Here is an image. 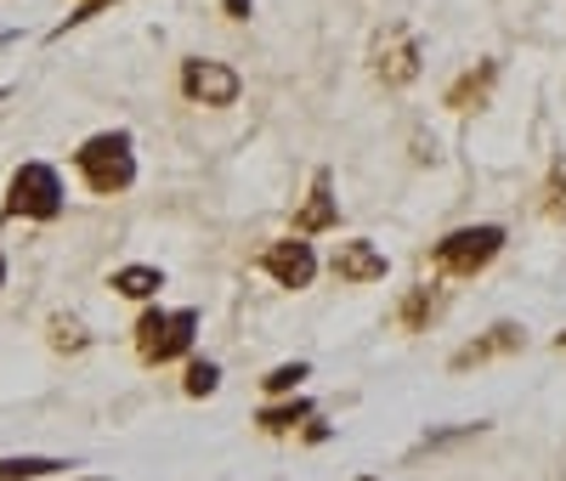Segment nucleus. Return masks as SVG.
Segmentation results:
<instances>
[{"mask_svg":"<svg viewBox=\"0 0 566 481\" xmlns=\"http://www.w3.org/2000/svg\"><path fill=\"white\" fill-rule=\"evenodd\" d=\"M57 470H74V464L40 459V453H12V459H0V481H40V475H57Z\"/></svg>","mask_w":566,"mask_h":481,"instance_id":"nucleus-15","label":"nucleus"},{"mask_svg":"<svg viewBox=\"0 0 566 481\" xmlns=\"http://www.w3.org/2000/svg\"><path fill=\"white\" fill-rule=\"evenodd\" d=\"M340 221V205H335V181H328V170H317L312 176V192H306V205L295 210V232L306 238V232H328Z\"/></svg>","mask_w":566,"mask_h":481,"instance_id":"nucleus-11","label":"nucleus"},{"mask_svg":"<svg viewBox=\"0 0 566 481\" xmlns=\"http://www.w3.org/2000/svg\"><path fill=\"white\" fill-rule=\"evenodd\" d=\"M181 96L199 108H232L244 96V80L232 63H216V57H187L181 63Z\"/></svg>","mask_w":566,"mask_h":481,"instance_id":"nucleus-5","label":"nucleus"},{"mask_svg":"<svg viewBox=\"0 0 566 481\" xmlns=\"http://www.w3.org/2000/svg\"><path fill=\"white\" fill-rule=\"evenodd\" d=\"M0 289H7V255H0Z\"/></svg>","mask_w":566,"mask_h":481,"instance_id":"nucleus-21","label":"nucleus"},{"mask_svg":"<svg viewBox=\"0 0 566 481\" xmlns=\"http://www.w3.org/2000/svg\"><path fill=\"white\" fill-rule=\"evenodd\" d=\"M335 278L340 283H380L386 272H391V261H386V250H374L368 238H346V244L335 250Z\"/></svg>","mask_w":566,"mask_h":481,"instance_id":"nucleus-9","label":"nucleus"},{"mask_svg":"<svg viewBox=\"0 0 566 481\" xmlns=\"http://www.w3.org/2000/svg\"><path fill=\"white\" fill-rule=\"evenodd\" d=\"M442 312V295H437V283H413L408 289V301H402V312H397V323L408 328V334H419L424 323H431Z\"/></svg>","mask_w":566,"mask_h":481,"instance_id":"nucleus-13","label":"nucleus"},{"mask_svg":"<svg viewBox=\"0 0 566 481\" xmlns=\"http://www.w3.org/2000/svg\"><path fill=\"white\" fill-rule=\"evenodd\" d=\"M193 334H199V312L181 306V312H142L136 317V357L159 368L193 352Z\"/></svg>","mask_w":566,"mask_h":481,"instance_id":"nucleus-2","label":"nucleus"},{"mask_svg":"<svg viewBox=\"0 0 566 481\" xmlns=\"http://www.w3.org/2000/svg\"><path fill=\"white\" fill-rule=\"evenodd\" d=\"M368 63H374V80H380V85H391V91L413 85V80H419V40H413V29L391 23L380 40H374Z\"/></svg>","mask_w":566,"mask_h":481,"instance_id":"nucleus-6","label":"nucleus"},{"mask_svg":"<svg viewBox=\"0 0 566 481\" xmlns=\"http://www.w3.org/2000/svg\"><path fill=\"white\" fill-rule=\"evenodd\" d=\"M555 352H566V334H555Z\"/></svg>","mask_w":566,"mask_h":481,"instance_id":"nucleus-22","label":"nucleus"},{"mask_svg":"<svg viewBox=\"0 0 566 481\" xmlns=\"http://www.w3.org/2000/svg\"><path fill=\"white\" fill-rule=\"evenodd\" d=\"M74 170H80V181L97 192V199L125 192L136 181V142H130V130H97V136H85L80 154H74Z\"/></svg>","mask_w":566,"mask_h":481,"instance_id":"nucleus-1","label":"nucleus"},{"mask_svg":"<svg viewBox=\"0 0 566 481\" xmlns=\"http://www.w3.org/2000/svg\"><path fill=\"white\" fill-rule=\"evenodd\" d=\"M544 216L555 221V227H566V159L549 170V181H544Z\"/></svg>","mask_w":566,"mask_h":481,"instance_id":"nucleus-18","label":"nucleus"},{"mask_svg":"<svg viewBox=\"0 0 566 481\" xmlns=\"http://www.w3.org/2000/svg\"><path fill=\"white\" fill-rule=\"evenodd\" d=\"M527 346V328L522 323H493L488 334H482V341H470V346H459L453 352V374H470V368H482V363H499V357H515V352H522Z\"/></svg>","mask_w":566,"mask_h":481,"instance_id":"nucleus-8","label":"nucleus"},{"mask_svg":"<svg viewBox=\"0 0 566 481\" xmlns=\"http://www.w3.org/2000/svg\"><path fill=\"white\" fill-rule=\"evenodd\" d=\"M216 385H221V368L205 357V363H187V379H181V391L187 397H216Z\"/></svg>","mask_w":566,"mask_h":481,"instance_id":"nucleus-19","label":"nucleus"},{"mask_svg":"<svg viewBox=\"0 0 566 481\" xmlns=\"http://www.w3.org/2000/svg\"><path fill=\"white\" fill-rule=\"evenodd\" d=\"M108 289H114V295H125V301H154L159 289H165V272L159 266H119L108 278Z\"/></svg>","mask_w":566,"mask_h":481,"instance_id":"nucleus-12","label":"nucleus"},{"mask_svg":"<svg viewBox=\"0 0 566 481\" xmlns=\"http://www.w3.org/2000/svg\"><path fill=\"white\" fill-rule=\"evenodd\" d=\"M306 374H312V363H277V368L261 379V391H266V397H295V385H301Z\"/></svg>","mask_w":566,"mask_h":481,"instance_id":"nucleus-16","label":"nucleus"},{"mask_svg":"<svg viewBox=\"0 0 566 481\" xmlns=\"http://www.w3.org/2000/svg\"><path fill=\"white\" fill-rule=\"evenodd\" d=\"M85 346H91L85 323H80V317H63V312H57V317H52V352H69V357H74V352H85Z\"/></svg>","mask_w":566,"mask_h":481,"instance_id":"nucleus-17","label":"nucleus"},{"mask_svg":"<svg viewBox=\"0 0 566 481\" xmlns=\"http://www.w3.org/2000/svg\"><path fill=\"white\" fill-rule=\"evenodd\" d=\"M363 481H374V475H363Z\"/></svg>","mask_w":566,"mask_h":481,"instance_id":"nucleus-23","label":"nucleus"},{"mask_svg":"<svg viewBox=\"0 0 566 481\" xmlns=\"http://www.w3.org/2000/svg\"><path fill=\"white\" fill-rule=\"evenodd\" d=\"M261 272H266L277 289H312L317 255H312L306 238H272V244L261 250Z\"/></svg>","mask_w":566,"mask_h":481,"instance_id":"nucleus-7","label":"nucleus"},{"mask_svg":"<svg viewBox=\"0 0 566 481\" xmlns=\"http://www.w3.org/2000/svg\"><path fill=\"white\" fill-rule=\"evenodd\" d=\"M499 250H504V227H493V221L459 227V232H448L442 244L431 250V266L448 272V278H476V272H488L499 261Z\"/></svg>","mask_w":566,"mask_h":481,"instance_id":"nucleus-4","label":"nucleus"},{"mask_svg":"<svg viewBox=\"0 0 566 481\" xmlns=\"http://www.w3.org/2000/svg\"><path fill=\"white\" fill-rule=\"evenodd\" d=\"M312 419V402L306 397H290V402H272V408H261V430H266V437H290V430L295 425H306Z\"/></svg>","mask_w":566,"mask_h":481,"instance_id":"nucleus-14","label":"nucleus"},{"mask_svg":"<svg viewBox=\"0 0 566 481\" xmlns=\"http://www.w3.org/2000/svg\"><path fill=\"white\" fill-rule=\"evenodd\" d=\"M63 199H69L63 176L52 165H40V159L18 165L12 181H7V216H23V221H57L63 216Z\"/></svg>","mask_w":566,"mask_h":481,"instance_id":"nucleus-3","label":"nucleus"},{"mask_svg":"<svg viewBox=\"0 0 566 481\" xmlns=\"http://www.w3.org/2000/svg\"><path fill=\"white\" fill-rule=\"evenodd\" d=\"M221 12H227L232 23H244V18L255 12V0H221Z\"/></svg>","mask_w":566,"mask_h":481,"instance_id":"nucleus-20","label":"nucleus"},{"mask_svg":"<svg viewBox=\"0 0 566 481\" xmlns=\"http://www.w3.org/2000/svg\"><path fill=\"white\" fill-rule=\"evenodd\" d=\"M493 85H499V63H493V57H482L476 69H464V74L448 85V96H442V103H448L453 114H476V108H488Z\"/></svg>","mask_w":566,"mask_h":481,"instance_id":"nucleus-10","label":"nucleus"}]
</instances>
